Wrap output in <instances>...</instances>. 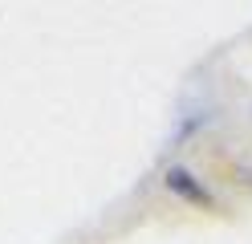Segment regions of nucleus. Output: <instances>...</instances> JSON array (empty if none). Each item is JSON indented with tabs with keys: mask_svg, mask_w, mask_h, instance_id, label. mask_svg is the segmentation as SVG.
I'll list each match as a JSON object with an SVG mask.
<instances>
[{
	"mask_svg": "<svg viewBox=\"0 0 252 244\" xmlns=\"http://www.w3.org/2000/svg\"><path fill=\"white\" fill-rule=\"evenodd\" d=\"M167 187L175 191V195H187L191 204H212V195L203 191V187H199V183H195V179L187 175L183 167H171V171H167Z\"/></svg>",
	"mask_w": 252,
	"mask_h": 244,
	"instance_id": "obj_1",
	"label": "nucleus"
}]
</instances>
